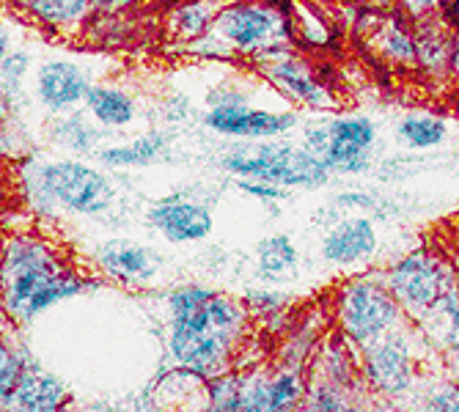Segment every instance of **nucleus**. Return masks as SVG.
I'll return each mask as SVG.
<instances>
[{"label": "nucleus", "instance_id": "f257e3e1", "mask_svg": "<svg viewBox=\"0 0 459 412\" xmlns=\"http://www.w3.org/2000/svg\"><path fill=\"white\" fill-rule=\"evenodd\" d=\"M97 283L77 272L61 247L33 231L4 236L0 256V316L25 327L50 308L86 295Z\"/></svg>", "mask_w": 459, "mask_h": 412}, {"label": "nucleus", "instance_id": "f03ea898", "mask_svg": "<svg viewBox=\"0 0 459 412\" xmlns=\"http://www.w3.org/2000/svg\"><path fill=\"white\" fill-rule=\"evenodd\" d=\"M289 14L270 0H229L221 6L210 33L185 47L206 58L264 61L295 50Z\"/></svg>", "mask_w": 459, "mask_h": 412}, {"label": "nucleus", "instance_id": "7ed1b4c3", "mask_svg": "<svg viewBox=\"0 0 459 412\" xmlns=\"http://www.w3.org/2000/svg\"><path fill=\"white\" fill-rule=\"evenodd\" d=\"M366 393L380 401H412L427 377L443 371V355L435 352L412 322L391 330L358 349Z\"/></svg>", "mask_w": 459, "mask_h": 412}, {"label": "nucleus", "instance_id": "20e7f679", "mask_svg": "<svg viewBox=\"0 0 459 412\" xmlns=\"http://www.w3.org/2000/svg\"><path fill=\"white\" fill-rule=\"evenodd\" d=\"M30 201L41 210H56L77 218H102L116 206L113 179L97 165L61 157L39 162L25 174Z\"/></svg>", "mask_w": 459, "mask_h": 412}, {"label": "nucleus", "instance_id": "39448f33", "mask_svg": "<svg viewBox=\"0 0 459 412\" xmlns=\"http://www.w3.org/2000/svg\"><path fill=\"white\" fill-rule=\"evenodd\" d=\"M333 322L336 330L352 344L366 347L391 330L407 324L402 305L394 300L380 272H366L344 280L333 297Z\"/></svg>", "mask_w": 459, "mask_h": 412}, {"label": "nucleus", "instance_id": "423d86ee", "mask_svg": "<svg viewBox=\"0 0 459 412\" xmlns=\"http://www.w3.org/2000/svg\"><path fill=\"white\" fill-rule=\"evenodd\" d=\"M218 165L237 179H259L281 187H322L330 179V171L316 154L303 143H254L234 149L218 159Z\"/></svg>", "mask_w": 459, "mask_h": 412}, {"label": "nucleus", "instance_id": "0eeeda50", "mask_svg": "<svg viewBox=\"0 0 459 412\" xmlns=\"http://www.w3.org/2000/svg\"><path fill=\"white\" fill-rule=\"evenodd\" d=\"M388 292L402 305L410 322H419L448 288L459 280V267L432 247H415V251L396 259L391 267L380 270Z\"/></svg>", "mask_w": 459, "mask_h": 412}, {"label": "nucleus", "instance_id": "6e6552de", "mask_svg": "<svg viewBox=\"0 0 459 412\" xmlns=\"http://www.w3.org/2000/svg\"><path fill=\"white\" fill-rule=\"evenodd\" d=\"M377 143V127L366 116L327 118L306 127L303 146L322 159L330 174L358 176L371 168V149Z\"/></svg>", "mask_w": 459, "mask_h": 412}, {"label": "nucleus", "instance_id": "1a4fd4ad", "mask_svg": "<svg viewBox=\"0 0 459 412\" xmlns=\"http://www.w3.org/2000/svg\"><path fill=\"white\" fill-rule=\"evenodd\" d=\"M242 347V336L210 324V327H174L165 330V352L174 365L190 368L204 380L218 377L234 365V355Z\"/></svg>", "mask_w": 459, "mask_h": 412}, {"label": "nucleus", "instance_id": "9d476101", "mask_svg": "<svg viewBox=\"0 0 459 412\" xmlns=\"http://www.w3.org/2000/svg\"><path fill=\"white\" fill-rule=\"evenodd\" d=\"M204 127L221 138L267 141L286 135L298 127V116L291 110H264L250 102L242 105H212L204 113Z\"/></svg>", "mask_w": 459, "mask_h": 412}, {"label": "nucleus", "instance_id": "9b49d317", "mask_svg": "<svg viewBox=\"0 0 459 412\" xmlns=\"http://www.w3.org/2000/svg\"><path fill=\"white\" fill-rule=\"evenodd\" d=\"M94 86L91 72L69 58L41 61L33 77V99L50 116H61L86 105V97Z\"/></svg>", "mask_w": 459, "mask_h": 412}, {"label": "nucleus", "instance_id": "f8f14e48", "mask_svg": "<svg viewBox=\"0 0 459 412\" xmlns=\"http://www.w3.org/2000/svg\"><path fill=\"white\" fill-rule=\"evenodd\" d=\"M259 72L283 97H289L291 102H298L303 107H311V110H336L339 107V99L333 97V91L316 77L314 66L308 61H303L295 50L259 61Z\"/></svg>", "mask_w": 459, "mask_h": 412}, {"label": "nucleus", "instance_id": "ddd939ff", "mask_svg": "<svg viewBox=\"0 0 459 412\" xmlns=\"http://www.w3.org/2000/svg\"><path fill=\"white\" fill-rule=\"evenodd\" d=\"M149 226L171 245H187L201 242L212 234L215 218L212 210L204 201L185 198V195H169L154 201L146 210Z\"/></svg>", "mask_w": 459, "mask_h": 412}, {"label": "nucleus", "instance_id": "4468645a", "mask_svg": "<svg viewBox=\"0 0 459 412\" xmlns=\"http://www.w3.org/2000/svg\"><path fill=\"white\" fill-rule=\"evenodd\" d=\"M94 264L105 278L121 286H146L157 278L162 262L152 247L124 236H113L97 247Z\"/></svg>", "mask_w": 459, "mask_h": 412}, {"label": "nucleus", "instance_id": "2eb2a0df", "mask_svg": "<svg viewBox=\"0 0 459 412\" xmlns=\"http://www.w3.org/2000/svg\"><path fill=\"white\" fill-rule=\"evenodd\" d=\"M14 4L41 28L56 33H74L86 28L97 14H110L133 0H14Z\"/></svg>", "mask_w": 459, "mask_h": 412}, {"label": "nucleus", "instance_id": "dca6fc26", "mask_svg": "<svg viewBox=\"0 0 459 412\" xmlns=\"http://www.w3.org/2000/svg\"><path fill=\"white\" fill-rule=\"evenodd\" d=\"M371 28H366V45L374 56L391 66L415 69V25L394 6L385 12H371Z\"/></svg>", "mask_w": 459, "mask_h": 412}, {"label": "nucleus", "instance_id": "f3484780", "mask_svg": "<svg viewBox=\"0 0 459 412\" xmlns=\"http://www.w3.org/2000/svg\"><path fill=\"white\" fill-rule=\"evenodd\" d=\"M69 404V385L22 349V374L9 401V409L22 412H56Z\"/></svg>", "mask_w": 459, "mask_h": 412}, {"label": "nucleus", "instance_id": "a211bd4d", "mask_svg": "<svg viewBox=\"0 0 459 412\" xmlns=\"http://www.w3.org/2000/svg\"><path fill=\"white\" fill-rule=\"evenodd\" d=\"M377 247L380 236L368 218H344L322 239V256L336 267H355L368 262Z\"/></svg>", "mask_w": 459, "mask_h": 412}, {"label": "nucleus", "instance_id": "6ab92c4d", "mask_svg": "<svg viewBox=\"0 0 459 412\" xmlns=\"http://www.w3.org/2000/svg\"><path fill=\"white\" fill-rule=\"evenodd\" d=\"M171 151V138L165 133H146L138 135L127 143H113V146H100L97 159L105 168L113 171H127V168H146V165L162 162Z\"/></svg>", "mask_w": 459, "mask_h": 412}, {"label": "nucleus", "instance_id": "aec40b11", "mask_svg": "<svg viewBox=\"0 0 459 412\" xmlns=\"http://www.w3.org/2000/svg\"><path fill=\"white\" fill-rule=\"evenodd\" d=\"M412 324L421 330V336L435 352L446 355L451 349H459V280Z\"/></svg>", "mask_w": 459, "mask_h": 412}, {"label": "nucleus", "instance_id": "412c9836", "mask_svg": "<svg viewBox=\"0 0 459 412\" xmlns=\"http://www.w3.org/2000/svg\"><path fill=\"white\" fill-rule=\"evenodd\" d=\"M221 6V0H185V4H177L165 17V36L179 47L195 45L198 39L210 33Z\"/></svg>", "mask_w": 459, "mask_h": 412}, {"label": "nucleus", "instance_id": "4be33fe9", "mask_svg": "<svg viewBox=\"0 0 459 412\" xmlns=\"http://www.w3.org/2000/svg\"><path fill=\"white\" fill-rule=\"evenodd\" d=\"M86 110L102 130H124L138 116L135 97L110 82H94L86 97Z\"/></svg>", "mask_w": 459, "mask_h": 412}, {"label": "nucleus", "instance_id": "5701e85b", "mask_svg": "<svg viewBox=\"0 0 459 412\" xmlns=\"http://www.w3.org/2000/svg\"><path fill=\"white\" fill-rule=\"evenodd\" d=\"M50 138L56 146L82 157V154H97L100 143H102V127L86 113H77V110H69V113H61V116H53L50 121Z\"/></svg>", "mask_w": 459, "mask_h": 412}, {"label": "nucleus", "instance_id": "b1692460", "mask_svg": "<svg viewBox=\"0 0 459 412\" xmlns=\"http://www.w3.org/2000/svg\"><path fill=\"white\" fill-rule=\"evenodd\" d=\"M289 14V25H291V36L295 41H300L303 47L311 50H325L333 41V28L327 25V20L314 9V4H291Z\"/></svg>", "mask_w": 459, "mask_h": 412}, {"label": "nucleus", "instance_id": "393cba45", "mask_svg": "<svg viewBox=\"0 0 459 412\" xmlns=\"http://www.w3.org/2000/svg\"><path fill=\"white\" fill-rule=\"evenodd\" d=\"M298 247L286 234H273L264 236L256 245V264L264 275L270 278H283L286 272H291L298 267Z\"/></svg>", "mask_w": 459, "mask_h": 412}, {"label": "nucleus", "instance_id": "a878e982", "mask_svg": "<svg viewBox=\"0 0 459 412\" xmlns=\"http://www.w3.org/2000/svg\"><path fill=\"white\" fill-rule=\"evenodd\" d=\"M446 121L437 116H404L396 124V138L410 149H435L446 141Z\"/></svg>", "mask_w": 459, "mask_h": 412}, {"label": "nucleus", "instance_id": "bb28decb", "mask_svg": "<svg viewBox=\"0 0 459 412\" xmlns=\"http://www.w3.org/2000/svg\"><path fill=\"white\" fill-rule=\"evenodd\" d=\"M410 407L435 409V412H459V382L451 380L446 371L427 377V382L412 396Z\"/></svg>", "mask_w": 459, "mask_h": 412}, {"label": "nucleus", "instance_id": "cd10ccee", "mask_svg": "<svg viewBox=\"0 0 459 412\" xmlns=\"http://www.w3.org/2000/svg\"><path fill=\"white\" fill-rule=\"evenodd\" d=\"M206 407L218 412L242 409V371L239 368H229L223 374L206 380Z\"/></svg>", "mask_w": 459, "mask_h": 412}, {"label": "nucleus", "instance_id": "c85d7f7f", "mask_svg": "<svg viewBox=\"0 0 459 412\" xmlns=\"http://www.w3.org/2000/svg\"><path fill=\"white\" fill-rule=\"evenodd\" d=\"M20 374H22V347H17L0 333V409H9Z\"/></svg>", "mask_w": 459, "mask_h": 412}, {"label": "nucleus", "instance_id": "c756f323", "mask_svg": "<svg viewBox=\"0 0 459 412\" xmlns=\"http://www.w3.org/2000/svg\"><path fill=\"white\" fill-rule=\"evenodd\" d=\"M30 64H33V58L22 47L12 50L6 58H0V86H4L14 99H17V94H22V86H25V77L30 72Z\"/></svg>", "mask_w": 459, "mask_h": 412}, {"label": "nucleus", "instance_id": "7c9ffc66", "mask_svg": "<svg viewBox=\"0 0 459 412\" xmlns=\"http://www.w3.org/2000/svg\"><path fill=\"white\" fill-rule=\"evenodd\" d=\"M396 9L412 25H421L446 17V0H396Z\"/></svg>", "mask_w": 459, "mask_h": 412}, {"label": "nucleus", "instance_id": "2f4dec72", "mask_svg": "<svg viewBox=\"0 0 459 412\" xmlns=\"http://www.w3.org/2000/svg\"><path fill=\"white\" fill-rule=\"evenodd\" d=\"M237 187L250 198H259L262 203H278V201H286V195H289L286 187L273 185V182H259V179H239Z\"/></svg>", "mask_w": 459, "mask_h": 412}, {"label": "nucleus", "instance_id": "473e14b6", "mask_svg": "<svg viewBox=\"0 0 459 412\" xmlns=\"http://www.w3.org/2000/svg\"><path fill=\"white\" fill-rule=\"evenodd\" d=\"M443 371L451 380L459 382V349H451V352L443 355Z\"/></svg>", "mask_w": 459, "mask_h": 412}, {"label": "nucleus", "instance_id": "72a5a7b5", "mask_svg": "<svg viewBox=\"0 0 459 412\" xmlns=\"http://www.w3.org/2000/svg\"><path fill=\"white\" fill-rule=\"evenodd\" d=\"M14 50V39H12V30L0 22V58H6L9 53Z\"/></svg>", "mask_w": 459, "mask_h": 412}, {"label": "nucleus", "instance_id": "f704fd0d", "mask_svg": "<svg viewBox=\"0 0 459 412\" xmlns=\"http://www.w3.org/2000/svg\"><path fill=\"white\" fill-rule=\"evenodd\" d=\"M360 4L371 12H385V9H394L396 0H360Z\"/></svg>", "mask_w": 459, "mask_h": 412}, {"label": "nucleus", "instance_id": "c9c22d12", "mask_svg": "<svg viewBox=\"0 0 459 412\" xmlns=\"http://www.w3.org/2000/svg\"><path fill=\"white\" fill-rule=\"evenodd\" d=\"M446 17L459 30V0H446Z\"/></svg>", "mask_w": 459, "mask_h": 412}, {"label": "nucleus", "instance_id": "e433bc0d", "mask_svg": "<svg viewBox=\"0 0 459 412\" xmlns=\"http://www.w3.org/2000/svg\"><path fill=\"white\" fill-rule=\"evenodd\" d=\"M0 256H4V236H0Z\"/></svg>", "mask_w": 459, "mask_h": 412}, {"label": "nucleus", "instance_id": "4c0bfd02", "mask_svg": "<svg viewBox=\"0 0 459 412\" xmlns=\"http://www.w3.org/2000/svg\"><path fill=\"white\" fill-rule=\"evenodd\" d=\"M221 4H229V0H221Z\"/></svg>", "mask_w": 459, "mask_h": 412}, {"label": "nucleus", "instance_id": "58836bf2", "mask_svg": "<svg viewBox=\"0 0 459 412\" xmlns=\"http://www.w3.org/2000/svg\"><path fill=\"white\" fill-rule=\"evenodd\" d=\"M456 267H459V262H456Z\"/></svg>", "mask_w": 459, "mask_h": 412}]
</instances>
